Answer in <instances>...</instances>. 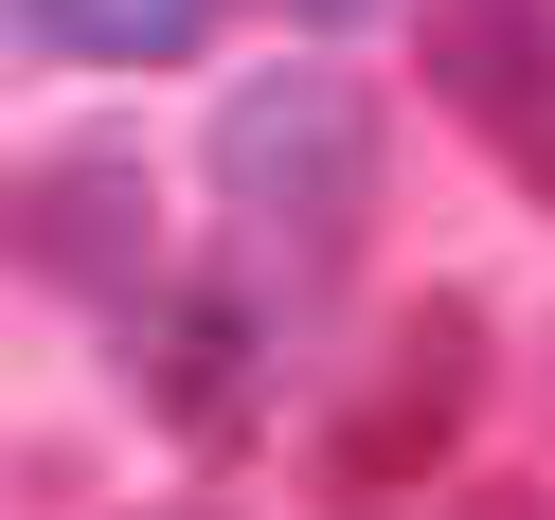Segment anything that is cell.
<instances>
[{"label":"cell","mask_w":555,"mask_h":520,"mask_svg":"<svg viewBox=\"0 0 555 520\" xmlns=\"http://www.w3.org/2000/svg\"><path fill=\"white\" fill-rule=\"evenodd\" d=\"M216 198L251 216V252L340 269L376 216V90L359 73H233L216 109Z\"/></svg>","instance_id":"cell-1"},{"label":"cell","mask_w":555,"mask_h":520,"mask_svg":"<svg viewBox=\"0 0 555 520\" xmlns=\"http://www.w3.org/2000/svg\"><path fill=\"white\" fill-rule=\"evenodd\" d=\"M0 269H37V288H90V305H144V144L126 126H73V144L0 162Z\"/></svg>","instance_id":"cell-2"},{"label":"cell","mask_w":555,"mask_h":520,"mask_svg":"<svg viewBox=\"0 0 555 520\" xmlns=\"http://www.w3.org/2000/svg\"><path fill=\"white\" fill-rule=\"evenodd\" d=\"M251 359H269V305L251 288H144L126 305V395H144L162 431H197V448L251 431Z\"/></svg>","instance_id":"cell-3"},{"label":"cell","mask_w":555,"mask_h":520,"mask_svg":"<svg viewBox=\"0 0 555 520\" xmlns=\"http://www.w3.org/2000/svg\"><path fill=\"white\" fill-rule=\"evenodd\" d=\"M466 395H483V305H466V288H430L395 341H376V395L340 413V484H412L448 431H466Z\"/></svg>","instance_id":"cell-4"},{"label":"cell","mask_w":555,"mask_h":520,"mask_svg":"<svg viewBox=\"0 0 555 520\" xmlns=\"http://www.w3.org/2000/svg\"><path fill=\"white\" fill-rule=\"evenodd\" d=\"M430 73H448V109L555 198V0H430Z\"/></svg>","instance_id":"cell-5"},{"label":"cell","mask_w":555,"mask_h":520,"mask_svg":"<svg viewBox=\"0 0 555 520\" xmlns=\"http://www.w3.org/2000/svg\"><path fill=\"white\" fill-rule=\"evenodd\" d=\"M54 54H90V73H180L197 37H216V0H18Z\"/></svg>","instance_id":"cell-6"},{"label":"cell","mask_w":555,"mask_h":520,"mask_svg":"<svg viewBox=\"0 0 555 520\" xmlns=\"http://www.w3.org/2000/svg\"><path fill=\"white\" fill-rule=\"evenodd\" d=\"M448 520H555V503H538V484H466Z\"/></svg>","instance_id":"cell-7"},{"label":"cell","mask_w":555,"mask_h":520,"mask_svg":"<svg viewBox=\"0 0 555 520\" xmlns=\"http://www.w3.org/2000/svg\"><path fill=\"white\" fill-rule=\"evenodd\" d=\"M287 18H305V37H359V18H376V0H287Z\"/></svg>","instance_id":"cell-8"},{"label":"cell","mask_w":555,"mask_h":520,"mask_svg":"<svg viewBox=\"0 0 555 520\" xmlns=\"http://www.w3.org/2000/svg\"><path fill=\"white\" fill-rule=\"evenodd\" d=\"M180 520H197V503H180Z\"/></svg>","instance_id":"cell-9"}]
</instances>
